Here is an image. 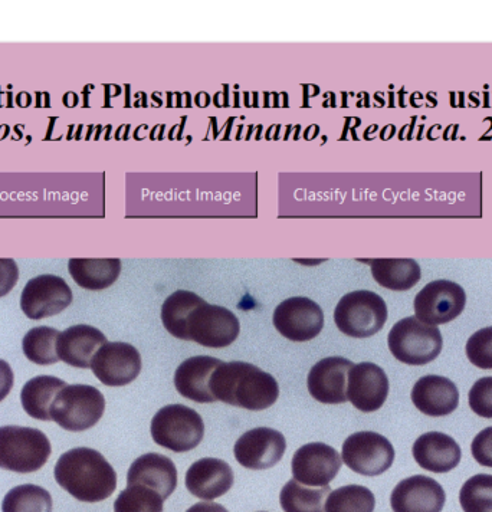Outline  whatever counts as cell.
<instances>
[{
    "label": "cell",
    "mask_w": 492,
    "mask_h": 512,
    "mask_svg": "<svg viewBox=\"0 0 492 512\" xmlns=\"http://www.w3.org/2000/svg\"><path fill=\"white\" fill-rule=\"evenodd\" d=\"M59 487L82 502L107 500L117 488V472L103 454L93 448L70 449L54 468Z\"/></svg>",
    "instance_id": "obj_1"
},
{
    "label": "cell",
    "mask_w": 492,
    "mask_h": 512,
    "mask_svg": "<svg viewBox=\"0 0 492 512\" xmlns=\"http://www.w3.org/2000/svg\"><path fill=\"white\" fill-rule=\"evenodd\" d=\"M216 400L248 410H264L277 402L280 386L272 374L246 361H222L212 374Z\"/></svg>",
    "instance_id": "obj_2"
},
{
    "label": "cell",
    "mask_w": 492,
    "mask_h": 512,
    "mask_svg": "<svg viewBox=\"0 0 492 512\" xmlns=\"http://www.w3.org/2000/svg\"><path fill=\"white\" fill-rule=\"evenodd\" d=\"M52 446L44 432L28 426H0V468L31 474L47 464Z\"/></svg>",
    "instance_id": "obj_3"
},
{
    "label": "cell",
    "mask_w": 492,
    "mask_h": 512,
    "mask_svg": "<svg viewBox=\"0 0 492 512\" xmlns=\"http://www.w3.org/2000/svg\"><path fill=\"white\" fill-rule=\"evenodd\" d=\"M106 397L90 384H67L52 402L51 419L61 428L82 432L103 418Z\"/></svg>",
    "instance_id": "obj_4"
},
{
    "label": "cell",
    "mask_w": 492,
    "mask_h": 512,
    "mask_svg": "<svg viewBox=\"0 0 492 512\" xmlns=\"http://www.w3.org/2000/svg\"><path fill=\"white\" fill-rule=\"evenodd\" d=\"M154 442L173 452H188L202 442L205 423L195 409L182 403L163 406L150 426Z\"/></svg>",
    "instance_id": "obj_5"
},
{
    "label": "cell",
    "mask_w": 492,
    "mask_h": 512,
    "mask_svg": "<svg viewBox=\"0 0 492 512\" xmlns=\"http://www.w3.org/2000/svg\"><path fill=\"white\" fill-rule=\"evenodd\" d=\"M387 344L393 356L402 363L422 366L439 356L444 338L438 326H429L416 317H406L392 327Z\"/></svg>",
    "instance_id": "obj_6"
},
{
    "label": "cell",
    "mask_w": 492,
    "mask_h": 512,
    "mask_svg": "<svg viewBox=\"0 0 492 512\" xmlns=\"http://www.w3.org/2000/svg\"><path fill=\"white\" fill-rule=\"evenodd\" d=\"M334 321L341 333L366 338L379 333L387 321V305L379 294L359 290L349 292L337 304Z\"/></svg>",
    "instance_id": "obj_7"
},
{
    "label": "cell",
    "mask_w": 492,
    "mask_h": 512,
    "mask_svg": "<svg viewBox=\"0 0 492 512\" xmlns=\"http://www.w3.org/2000/svg\"><path fill=\"white\" fill-rule=\"evenodd\" d=\"M241 331L238 317L222 305L203 301L190 313L186 323V340L205 347L222 349L234 343Z\"/></svg>",
    "instance_id": "obj_8"
},
{
    "label": "cell",
    "mask_w": 492,
    "mask_h": 512,
    "mask_svg": "<svg viewBox=\"0 0 492 512\" xmlns=\"http://www.w3.org/2000/svg\"><path fill=\"white\" fill-rule=\"evenodd\" d=\"M341 458L357 474L376 477L392 466L395 461V448L380 433L356 432L344 441Z\"/></svg>",
    "instance_id": "obj_9"
},
{
    "label": "cell",
    "mask_w": 492,
    "mask_h": 512,
    "mask_svg": "<svg viewBox=\"0 0 492 512\" xmlns=\"http://www.w3.org/2000/svg\"><path fill=\"white\" fill-rule=\"evenodd\" d=\"M467 294L454 281L436 280L429 282L416 295L415 317L429 324L439 326L455 320L464 311Z\"/></svg>",
    "instance_id": "obj_10"
},
{
    "label": "cell",
    "mask_w": 492,
    "mask_h": 512,
    "mask_svg": "<svg viewBox=\"0 0 492 512\" xmlns=\"http://www.w3.org/2000/svg\"><path fill=\"white\" fill-rule=\"evenodd\" d=\"M343 465L341 454L323 442L305 443L291 461L293 477L307 487H327Z\"/></svg>",
    "instance_id": "obj_11"
},
{
    "label": "cell",
    "mask_w": 492,
    "mask_h": 512,
    "mask_svg": "<svg viewBox=\"0 0 492 512\" xmlns=\"http://www.w3.org/2000/svg\"><path fill=\"white\" fill-rule=\"evenodd\" d=\"M274 326L293 341L313 340L324 327V313L316 301L307 297H291L277 305Z\"/></svg>",
    "instance_id": "obj_12"
},
{
    "label": "cell",
    "mask_w": 492,
    "mask_h": 512,
    "mask_svg": "<svg viewBox=\"0 0 492 512\" xmlns=\"http://www.w3.org/2000/svg\"><path fill=\"white\" fill-rule=\"evenodd\" d=\"M72 303V290L64 278L45 274L32 278L21 295V308L31 320H42L64 311Z\"/></svg>",
    "instance_id": "obj_13"
},
{
    "label": "cell",
    "mask_w": 492,
    "mask_h": 512,
    "mask_svg": "<svg viewBox=\"0 0 492 512\" xmlns=\"http://www.w3.org/2000/svg\"><path fill=\"white\" fill-rule=\"evenodd\" d=\"M91 369L107 386H126L141 372V354L130 343L107 341L95 354Z\"/></svg>",
    "instance_id": "obj_14"
},
{
    "label": "cell",
    "mask_w": 492,
    "mask_h": 512,
    "mask_svg": "<svg viewBox=\"0 0 492 512\" xmlns=\"http://www.w3.org/2000/svg\"><path fill=\"white\" fill-rule=\"evenodd\" d=\"M287 449V441L277 429L254 428L239 436L234 446L236 461L248 469H268L277 465Z\"/></svg>",
    "instance_id": "obj_15"
},
{
    "label": "cell",
    "mask_w": 492,
    "mask_h": 512,
    "mask_svg": "<svg viewBox=\"0 0 492 512\" xmlns=\"http://www.w3.org/2000/svg\"><path fill=\"white\" fill-rule=\"evenodd\" d=\"M389 395V379L382 367L370 361L354 364L347 377V399L362 412L382 408Z\"/></svg>",
    "instance_id": "obj_16"
},
{
    "label": "cell",
    "mask_w": 492,
    "mask_h": 512,
    "mask_svg": "<svg viewBox=\"0 0 492 512\" xmlns=\"http://www.w3.org/2000/svg\"><path fill=\"white\" fill-rule=\"evenodd\" d=\"M353 366L352 360L341 356L317 361L308 373V392L318 402L328 405L347 402V377Z\"/></svg>",
    "instance_id": "obj_17"
},
{
    "label": "cell",
    "mask_w": 492,
    "mask_h": 512,
    "mask_svg": "<svg viewBox=\"0 0 492 512\" xmlns=\"http://www.w3.org/2000/svg\"><path fill=\"white\" fill-rule=\"evenodd\" d=\"M445 501L442 485L426 475L402 479L390 497L395 512H441Z\"/></svg>",
    "instance_id": "obj_18"
},
{
    "label": "cell",
    "mask_w": 492,
    "mask_h": 512,
    "mask_svg": "<svg viewBox=\"0 0 492 512\" xmlns=\"http://www.w3.org/2000/svg\"><path fill=\"white\" fill-rule=\"evenodd\" d=\"M234 471L219 458H202L186 472V487L200 500L213 501L225 495L234 485Z\"/></svg>",
    "instance_id": "obj_19"
},
{
    "label": "cell",
    "mask_w": 492,
    "mask_h": 512,
    "mask_svg": "<svg viewBox=\"0 0 492 512\" xmlns=\"http://www.w3.org/2000/svg\"><path fill=\"white\" fill-rule=\"evenodd\" d=\"M127 485H143L169 498L177 488V468L166 455L149 452L139 456L127 472Z\"/></svg>",
    "instance_id": "obj_20"
},
{
    "label": "cell",
    "mask_w": 492,
    "mask_h": 512,
    "mask_svg": "<svg viewBox=\"0 0 492 512\" xmlns=\"http://www.w3.org/2000/svg\"><path fill=\"white\" fill-rule=\"evenodd\" d=\"M413 405L428 416H446L458 408L459 390L448 377L426 374L412 389Z\"/></svg>",
    "instance_id": "obj_21"
},
{
    "label": "cell",
    "mask_w": 492,
    "mask_h": 512,
    "mask_svg": "<svg viewBox=\"0 0 492 512\" xmlns=\"http://www.w3.org/2000/svg\"><path fill=\"white\" fill-rule=\"evenodd\" d=\"M222 360L211 356H193L180 363L175 372L177 392L198 403L216 402L211 392L212 374Z\"/></svg>",
    "instance_id": "obj_22"
},
{
    "label": "cell",
    "mask_w": 492,
    "mask_h": 512,
    "mask_svg": "<svg viewBox=\"0 0 492 512\" xmlns=\"http://www.w3.org/2000/svg\"><path fill=\"white\" fill-rule=\"evenodd\" d=\"M413 458L426 471L445 474L461 461V448L452 436L442 432H426L413 443Z\"/></svg>",
    "instance_id": "obj_23"
},
{
    "label": "cell",
    "mask_w": 492,
    "mask_h": 512,
    "mask_svg": "<svg viewBox=\"0 0 492 512\" xmlns=\"http://www.w3.org/2000/svg\"><path fill=\"white\" fill-rule=\"evenodd\" d=\"M106 343L103 331L88 324H77L59 334L58 356L70 366L88 369L97 351Z\"/></svg>",
    "instance_id": "obj_24"
},
{
    "label": "cell",
    "mask_w": 492,
    "mask_h": 512,
    "mask_svg": "<svg viewBox=\"0 0 492 512\" xmlns=\"http://www.w3.org/2000/svg\"><path fill=\"white\" fill-rule=\"evenodd\" d=\"M68 269L80 287L100 291L111 287L120 277L121 261L117 258H72L68 262Z\"/></svg>",
    "instance_id": "obj_25"
},
{
    "label": "cell",
    "mask_w": 492,
    "mask_h": 512,
    "mask_svg": "<svg viewBox=\"0 0 492 512\" xmlns=\"http://www.w3.org/2000/svg\"><path fill=\"white\" fill-rule=\"evenodd\" d=\"M377 284L392 291H408L421 280V267L415 259H373L370 262Z\"/></svg>",
    "instance_id": "obj_26"
},
{
    "label": "cell",
    "mask_w": 492,
    "mask_h": 512,
    "mask_svg": "<svg viewBox=\"0 0 492 512\" xmlns=\"http://www.w3.org/2000/svg\"><path fill=\"white\" fill-rule=\"evenodd\" d=\"M65 386L67 383L64 380L47 376V374L28 380L21 392V402L25 412L34 419L52 420L49 413L52 402Z\"/></svg>",
    "instance_id": "obj_27"
},
{
    "label": "cell",
    "mask_w": 492,
    "mask_h": 512,
    "mask_svg": "<svg viewBox=\"0 0 492 512\" xmlns=\"http://www.w3.org/2000/svg\"><path fill=\"white\" fill-rule=\"evenodd\" d=\"M330 492V485L307 487L297 479H291L281 489L282 510L284 512H326V501Z\"/></svg>",
    "instance_id": "obj_28"
},
{
    "label": "cell",
    "mask_w": 492,
    "mask_h": 512,
    "mask_svg": "<svg viewBox=\"0 0 492 512\" xmlns=\"http://www.w3.org/2000/svg\"><path fill=\"white\" fill-rule=\"evenodd\" d=\"M203 298L192 291L177 290L162 305L163 326L172 336L186 340V323L190 313L203 303Z\"/></svg>",
    "instance_id": "obj_29"
},
{
    "label": "cell",
    "mask_w": 492,
    "mask_h": 512,
    "mask_svg": "<svg viewBox=\"0 0 492 512\" xmlns=\"http://www.w3.org/2000/svg\"><path fill=\"white\" fill-rule=\"evenodd\" d=\"M2 512H52V497L39 485H18L3 498Z\"/></svg>",
    "instance_id": "obj_30"
},
{
    "label": "cell",
    "mask_w": 492,
    "mask_h": 512,
    "mask_svg": "<svg viewBox=\"0 0 492 512\" xmlns=\"http://www.w3.org/2000/svg\"><path fill=\"white\" fill-rule=\"evenodd\" d=\"M57 328L48 326L34 327L25 334L22 349L25 356L36 364H54L59 360L57 343L59 338Z\"/></svg>",
    "instance_id": "obj_31"
},
{
    "label": "cell",
    "mask_w": 492,
    "mask_h": 512,
    "mask_svg": "<svg viewBox=\"0 0 492 512\" xmlns=\"http://www.w3.org/2000/svg\"><path fill=\"white\" fill-rule=\"evenodd\" d=\"M375 507V494L363 485L334 489L326 501V512H373Z\"/></svg>",
    "instance_id": "obj_32"
},
{
    "label": "cell",
    "mask_w": 492,
    "mask_h": 512,
    "mask_svg": "<svg viewBox=\"0 0 492 512\" xmlns=\"http://www.w3.org/2000/svg\"><path fill=\"white\" fill-rule=\"evenodd\" d=\"M164 498L143 485H127L114 502V512H163Z\"/></svg>",
    "instance_id": "obj_33"
},
{
    "label": "cell",
    "mask_w": 492,
    "mask_h": 512,
    "mask_svg": "<svg viewBox=\"0 0 492 512\" xmlns=\"http://www.w3.org/2000/svg\"><path fill=\"white\" fill-rule=\"evenodd\" d=\"M459 502L464 512H492V475L469 478L459 492Z\"/></svg>",
    "instance_id": "obj_34"
},
{
    "label": "cell",
    "mask_w": 492,
    "mask_h": 512,
    "mask_svg": "<svg viewBox=\"0 0 492 512\" xmlns=\"http://www.w3.org/2000/svg\"><path fill=\"white\" fill-rule=\"evenodd\" d=\"M469 361L481 369H492V327L481 328L468 338L465 346Z\"/></svg>",
    "instance_id": "obj_35"
},
{
    "label": "cell",
    "mask_w": 492,
    "mask_h": 512,
    "mask_svg": "<svg viewBox=\"0 0 492 512\" xmlns=\"http://www.w3.org/2000/svg\"><path fill=\"white\" fill-rule=\"evenodd\" d=\"M471 409L481 418L492 419V376L481 377L469 390Z\"/></svg>",
    "instance_id": "obj_36"
},
{
    "label": "cell",
    "mask_w": 492,
    "mask_h": 512,
    "mask_svg": "<svg viewBox=\"0 0 492 512\" xmlns=\"http://www.w3.org/2000/svg\"><path fill=\"white\" fill-rule=\"evenodd\" d=\"M471 452L478 464L492 468V426L475 436L471 443Z\"/></svg>",
    "instance_id": "obj_37"
},
{
    "label": "cell",
    "mask_w": 492,
    "mask_h": 512,
    "mask_svg": "<svg viewBox=\"0 0 492 512\" xmlns=\"http://www.w3.org/2000/svg\"><path fill=\"white\" fill-rule=\"evenodd\" d=\"M19 280V268L11 258H0V297L9 294Z\"/></svg>",
    "instance_id": "obj_38"
},
{
    "label": "cell",
    "mask_w": 492,
    "mask_h": 512,
    "mask_svg": "<svg viewBox=\"0 0 492 512\" xmlns=\"http://www.w3.org/2000/svg\"><path fill=\"white\" fill-rule=\"evenodd\" d=\"M15 374L8 361L0 359V402L11 393Z\"/></svg>",
    "instance_id": "obj_39"
},
{
    "label": "cell",
    "mask_w": 492,
    "mask_h": 512,
    "mask_svg": "<svg viewBox=\"0 0 492 512\" xmlns=\"http://www.w3.org/2000/svg\"><path fill=\"white\" fill-rule=\"evenodd\" d=\"M186 512H229L223 505L213 501H202L192 505Z\"/></svg>",
    "instance_id": "obj_40"
},
{
    "label": "cell",
    "mask_w": 492,
    "mask_h": 512,
    "mask_svg": "<svg viewBox=\"0 0 492 512\" xmlns=\"http://www.w3.org/2000/svg\"><path fill=\"white\" fill-rule=\"evenodd\" d=\"M259 512H267V511H259Z\"/></svg>",
    "instance_id": "obj_41"
}]
</instances>
